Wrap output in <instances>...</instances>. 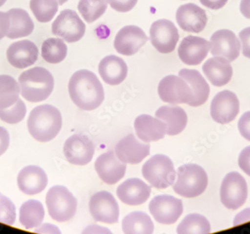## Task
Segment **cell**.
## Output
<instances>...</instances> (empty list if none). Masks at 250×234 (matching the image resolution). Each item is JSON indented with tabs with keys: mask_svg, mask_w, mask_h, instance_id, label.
Returning <instances> with one entry per match:
<instances>
[{
	"mask_svg": "<svg viewBox=\"0 0 250 234\" xmlns=\"http://www.w3.org/2000/svg\"><path fill=\"white\" fill-rule=\"evenodd\" d=\"M239 111V99L231 91L219 92L213 98L210 105L212 118L219 124H226L233 121Z\"/></svg>",
	"mask_w": 250,
	"mask_h": 234,
	"instance_id": "4fadbf2b",
	"label": "cell"
},
{
	"mask_svg": "<svg viewBox=\"0 0 250 234\" xmlns=\"http://www.w3.org/2000/svg\"><path fill=\"white\" fill-rule=\"evenodd\" d=\"M239 37L242 42L243 55L250 58V27L243 29L239 33Z\"/></svg>",
	"mask_w": 250,
	"mask_h": 234,
	"instance_id": "b9f144b4",
	"label": "cell"
},
{
	"mask_svg": "<svg viewBox=\"0 0 250 234\" xmlns=\"http://www.w3.org/2000/svg\"><path fill=\"white\" fill-rule=\"evenodd\" d=\"M62 126L58 109L51 105H42L32 109L28 118L29 133L35 139L47 142L56 138Z\"/></svg>",
	"mask_w": 250,
	"mask_h": 234,
	"instance_id": "7a4b0ae2",
	"label": "cell"
},
{
	"mask_svg": "<svg viewBox=\"0 0 250 234\" xmlns=\"http://www.w3.org/2000/svg\"><path fill=\"white\" fill-rule=\"evenodd\" d=\"M44 209L39 200H29L20 209V222L26 229L40 226L44 218Z\"/></svg>",
	"mask_w": 250,
	"mask_h": 234,
	"instance_id": "4dcf8cb0",
	"label": "cell"
},
{
	"mask_svg": "<svg viewBox=\"0 0 250 234\" xmlns=\"http://www.w3.org/2000/svg\"><path fill=\"white\" fill-rule=\"evenodd\" d=\"M151 215L157 222L163 225H172L183 214V204L180 199L173 196L158 195L149 204Z\"/></svg>",
	"mask_w": 250,
	"mask_h": 234,
	"instance_id": "30bf717a",
	"label": "cell"
},
{
	"mask_svg": "<svg viewBox=\"0 0 250 234\" xmlns=\"http://www.w3.org/2000/svg\"><path fill=\"white\" fill-rule=\"evenodd\" d=\"M238 130L241 135L250 141V112L244 113L238 122Z\"/></svg>",
	"mask_w": 250,
	"mask_h": 234,
	"instance_id": "ab89813d",
	"label": "cell"
},
{
	"mask_svg": "<svg viewBox=\"0 0 250 234\" xmlns=\"http://www.w3.org/2000/svg\"><path fill=\"white\" fill-rule=\"evenodd\" d=\"M248 195L247 182L237 172L225 176L220 188L221 202L229 210H235L245 204Z\"/></svg>",
	"mask_w": 250,
	"mask_h": 234,
	"instance_id": "52a82bcc",
	"label": "cell"
},
{
	"mask_svg": "<svg viewBox=\"0 0 250 234\" xmlns=\"http://www.w3.org/2000/svg\"><path fill=\"white\" fill-rule=\"evenodd\" d=\"M210 43L213 57H223L231 62L240 56L241 43L232 31L221 29L215 32Z\"/></svg>",
	"mask_w": 250,
	"mask_h": 234,
	"instance_id": "9a60e30c",
	"label": "cell"
},
{
	"mask_svg": "<svg viewBox=\"0 0 250 234\" xmlns=\"http://www.w3.org/2000/svg\"><path fill=\"white\" fill-rule=\"evenodd\" d=\"M151 189L143 180L132 178L122 183L117 189V195L124 204L138 206L149 198Z\"/></svg>",
	"mask_w": 250,
	"mask_h": 234,
	"instance_id": "603a6c76",
	"label": "cell"
},
{
	"mask_svg": "<svg viewBox=\"0 0 250 234\" xmlns=\"http://www.w3.org/2000/svg\"><path fill=\"white\" fill-rule=\"evenodd\" d=\"M6 55L10 64L18 69H23L33 65L37 61L39 49L31 40H20L9 46Z\"/></svg>",
	"mask_w": 250,
	"mask_h": 234,
	"instance_id": "44dd1931",
	"label": "cell"
},
{
	"mask_svg": "<svg viewBox=\"0 0 250 234\" xmlns=\"http://www.w3.org/2000/svg\"><path fill=\"white\" fill-rule=\"evenodd\" d=\"M210 43L206 39L189 36L181 41L178 47V57L188 65H197L207 57Z\"/></svg>",
	"mask_w": 250,
	"mask_h": 234,
	"instance_id": "d6986e66",
	"label": "cell"
},
{
	"mask_svg": "<svg viewBox=\"0 0 250 234\" xmlns=\"http://www.w3.org/2000/svg\"><path fill=\"white\" fill-rule=\"evenodd\" d=\"M8 14L11 22L9 31L6 36L8 39H21L32 34L35 25L26 11L22 8H11Z\"/></svg>",
	"mask_w": 250,
	"mask_h": 234,
	"instance_id": "f1b7e54d",
	"label": "cell"
},
{
	"mask_svg": "<svg viewBox=\"0 0 250 234\" xmlns=\"http://www.w3.org/2000/svg\"><path fill=\"white\" fill-rule=\"evenodd\" d=\"M238 164L241 170L250 176V146L241 151L238 158Z\"/></svg>",
	"mask_w": 250,
	"mask_h": 234,
	"instance_id": "60d3db41",
	"label": "cell"
},
{
	"mask_svg": "<svg viewBox=\"0 0 250 234\" xmlns=\"http://www.w3.org/2000/svg\"><path fill=\"white\" fill-rule=\"evenodd\" d=\"M178 74L192 89L193 96L188 105L197 107L206 103L210 95V87L202 74L196 70L186 68L181 70Z\"/></svg>",
	"mask_w": 250,
	"mask_h": 234,
	"instance_id": "484cf974",
	"label": "cell"
},
{
	"mask_svg": "<svg viewBox=\"0 0 250 234\" xmlns=\"http://www.w3.org/2000/svg\"><path fill=\"white\" fill-rule=\"evenodd\" d=\"M202 71L212 85L217 87L228 84L233 75V68L229 61L223 57L209 58L203 64Z\"/></svg>",
	"mask_w": 250,
	"mask_h": 234,
	"instance_id": "4316f807",
	"label": "cell"
},
{
	"mask_svg": "<svg viewBox=\"0 0 250 234\" xmlns=\"http://www.w3.org/2000/svg\"><path fill=\"white\" fill-rule=\"evenodd\" d=\"M107 8L106 0H80L79 12L88 23L98 20L106 12Z\"/></svg>",
	"mask_w": 250,
	"mask_h": 234,
	"instance_id": "d590c367",
	"label": "cell"
},
{
	"mask_svg": "<svg viewBox=\"0 0 250 234\" xmlns=\"http://www.w3.org/2000/svg\"><path fill=\"white\" fill-rule=\"evenodd\" d=\"M143 176L153 187L164 189L173 184L176 172L173 162L167 156L157 154L153 156L143 165Z\"/></svg>",
	"mask_w": 250,
	"mask_h": 234,
	"instance_id": "5b68a950",
	"label": "cell"
},
{
	"mask_svg": "<svg viewBox=\"0 0 250 234\" xmlns=\"http://www.w3.org/2000/svg\"><path fill=\"white\" fill-rule=\"evenodd\" d=\"M152 220L143 212H133L122 221V230L128 234H151L154 232Z\"/></svg>",
	"mask_w": 250,
	"mask_h": 234,
	"instance_id": "f546056e",
	"label": "cell"
},
{
	"mask_svg": "<svg viewBox=\"0 0 250 234\" xmlns=\"http://www.w3.org/2000/svg\"><path fill=\"white\" fill-rule=\"evenodd\" d=\"M95 167L99 177L108 185L116 184L122 180L127 169L126 164L119 160L112 151L99 156Z\"/></svg>",
	"mask_w": 250,
	"mask_h": 234,
	"instance_id": "e0dca14e",
	"label": "cell"
},
{
	"mask_svg": "<svg viewBox=\"0 0 250 234\" xmlns=\"http://www.w3.org/2000/svg\"><path fill=\"white\" fill-rule=\"evenodd\" d=\"M31 11L40 23H47L54 18L58 12L57 0H30Z\"/></svg>",
	"mask_w": 250,
	"mask_h": 234,
	"instance_id": "e575fe53",
	"label": "cell"
},
{
	"mask_svg": "<svg viewBox=\"0 0 250 234\" xmlns=\"http://www.w3.org/2000/svg\"><path fill=\"white\" fill-rule=\"evenodd\" d=\"M240 9L246 18L250 19V0H241Z\"/></svg>",
	"mask_w": 250,
	"mask_h": 234,
	"instance_id": "7dc6e473",
	"label": "cell"
},
{
	"mask_svg": "<svg viewBox=\"0 0 250 234\" xmlns=\"http://www.w3.org/2000/svg\"><path fill=\"white\" fill-rule=\"evenodd\" d=\"M10 24V17L8 12H0V40H2L5 36L8 34L9 31Z\"/></svg>",
	"mask_w": 250,
	"mask_h": 234,
	"instance_id": "7bdbcfd3",
	"label": "cell"
},
{
	"mask_svg": "<svg viewBox=\"0 0 250 234\" xmlns=\"http://www.w3.org/2000/svg\"><path fill=\"white\" fill-rule=\"evenodd\" d=\"M148 40L144 31L136 26H126L119 30L114 40V47L119 54L130 57L136 54Z\"/></svg>",
	"mask_w": 250,
	"mask_h": 234,
	"instance_id": "2e32d148",
	"label": "cell"
},
{
	"mask_svg": "<svg viewBox=\"0 0 250 234\" xmlns=\"http://www.w3.org/2000/svg\"><path fill=\"white\" fill-rule=\"evenodd\" d=\"M59 2V5H64L65 2H67L68 0H57Z\"/></svg>",
	"mask_w": 250,
	"mask_h": 234,
	"instance_id": "c3c4849f",
	"label": "cell"
},
{
	"mask_svg": "<svg viewBox=\"0 0 250 234\" xmlns=\"http://www.w3.org/2000/svg\"><path fill=\"white\" fill-rule=\"evenodd\" d=\"M67 53V45L62 39L50 38L42 44V58L50 64H59L64 61Z\"/></svg>",
	"mask_w": 250,
	"mask_h": 234,
	"instance_id": "d6a6232c",
	"label": "cell"
},
{
	"mask_svg": "<svg viewBox=\"0 0 250 234\" xmlns=\"http://www.w3.org/2000/svg\"><path fill=\"white\" fill-rule=\"evenodd\" d=\"M48 183L44 171L36 165L25 167L18 176L20 190L28 195H35L44 190Z\"/></svg>",
	"mask_w": 250,
	"mask_h": 234,
	"instance_id": "7402d4cb",
	"label": "cell"
},
{
	"mask_svg": "<svg viewBox=\"0 0 250 234\" xmlns=\"http://www.w3.org/2000/svg\"><path fill=\"white\" fill-rule=\"evenodd\" d=\"M210 232L208 220L199 214H190L180 223L177 233L181 234H207Z\"/></svg>",
	"mask_w": 250,
	"mask_h": 234,
	"instance_id": "836d02e7",
	"label": "cell"
},
{
	"mask_svg": "<svg viewBox=\"0 0 250 234\" xmlns=\"http://www.w3.org/2000/svg\"><path fill=\"white\" fill-rule=\"evenodd\" d=\"M176 20L180 28L185 32L200 33L207 24V14L196 4H185L177 10Z\"/></svg>",
	"mask_w": 250,
	"mask_h": 234,
	"instance_id": "ac0fdd59",
	"label": "cell"
},
{
	"mask_svg": "<svg viewBox=\"0 0 250 234\" xmlns=\"http://www.w3.org/2000/svg\"><path fill=\"white\" fill-rule=\"evenodd\" d=\"M16 219L15 204L5 196L0 197V222L13 225Z\"/></svg>",
	"mask_w": 250,
	"mask_h": 234,
	"instance_id": "74e56055",
	"label": "cell"
},
{
	"mask_svg": "<svg viewBox=\"0 0 250 234\" xmlns=\"http://www.w3.org/2000/svg\"><path fill=\"white\" fill-rule=\"evenodd\" d=\"M156 117L167 125V134L176 136L185 130L188 124V116L185 111L178 106H162L156 113Z\"/></svg>",
	"mask_w": 250,
	"mask_h": 234,
	"instance_id": "83f0119b",
	"label": "cell"
},
{
	"mask_svg": "<svg viewBox=\"0 0 250 234\" xmlns=\"http://www.w3.org/2000/svg\"><path fill=\"white\" fill-rule=\"evenodd\" d=\"M26 114V105L21 99L7 109H0V119L7 124H15L24 118Z\"/></svg>",
	"mask_w": 250,
	"mask_h": 234,
	"instance_id": "8d00e7d4",
	"label": "cell"
},
{
	"mask_svg": "<svg viewBox=\"0 0 250 234\" xmlns=\"http://www.w3.org/2000/svg\"><path fill=\"white\" fill-rule=\"evenodd\" d=\"M178 29L172 21L161 19L156 20L150 29V40L159 53L167 54L175 50L179 40Z\"/></svg>",
	"mask_w": 250,
	"mask_h": 234,
	"instance_id": "9c48e42d",
	"label": "cell"
},
{
	"mask_svg": "<svg viewBox=\"0 0 250 234\" xmlns=\"http://www.w3.org/2000/svg\"><path fill=\"white\" fill-rule=\"evenodd\" d=\"M95 154V146L87 136L76 134L66 140L64 154L70 163L85 165L89 163Z\"/></svg>",
	"mask_w": 250,
	"mask_h": 234,
	"instance_id": "5bb4252c",
	"label": "cell"
},
{
	"mask_svg": "<svg viewBox=\"0 0 250 234\" xmlns=\"http://www.w3.org/2000/svg\"><path fill=\"white\" fill-rule=\"evenodd\" d=\"M21 88L15 78L8 75H0V109L13 106L18 99Z\"/></svg>",
	"mask_w": 250,
	"mask_h": 234,
	"instance_id": "1f68e13d",
	"label": "cell"
},
{
	"mask_svg": "<svg viewBox=\"0 0 250 234\" xmlns=\"http://www.w3.org/2000/svg\"><path fill=\"white\" fill-rule=\"evenodd\" d=\"M177 176L174 191L188 198L201 195L206 191L208 183L206 171L196 164H186L180 167Z\"/></svg>",
	"mask_w": 250,
	"mask_h": 234,
	"instance_id": "277c9868",
	"label": "cell"
},
{
	"mask_svg": "<svg viewBox=\"0 0 250 234\" xmlns=\"http://www.w3.org/2000/svg\"><path fill=\"white\" fill-rule=\"evenodd\" d=\"M10 144V136L4 127H0V156L5 154Z\"/></svg>",
	"mask_w": 250,
	"mask_h": 234,
	"instance_id": "ee69618b",
	"label": "cell"
},
{
	"mask_svg": "<svg viewBox=\"0 0 250 234\" xmlns=\"http://www.w3.org/2000/svg\"><path fill=\"white\" fill-rule=\"evenodd\" d=\"M111 8L117 12L125 13L131 11L136 6L138 0H106Z\"/></svg>",
	"mask_w": 250,
	"mask_h": 234,
	"instance_id": "f35d334b",
	"label": "cell"
},
{
	"mask_svg": "<svg viewBox=\"0 0 250 234\" xmlns=\"http://www.w3.org/2000/svg\"><path fill=\"white\" fill-rule=\"evenodd\" d=\"M90 213L94 219L106 224H114L119 221V207L111 193L101 191L95 193L90 199Z\"/></svg>",
	"mask_w": 250,
	"mask_h": 234,
	"instance_id": "7c38bea8",
	"label": "cell"
},
{
	"mask_svg": "<svg viewBox=\"0 0 250 234\" xmlns=\"http://www.w3.org/2000/svg\"><path fill=\"white\" fill-rule=\"evenodd\" d=\"M85 32V24L74 10H63L52 24V33L67 43L81 40Z\"/></svg>",
	"mask_w": 250,
	"mask_h": 234,
	"instance_id": "ba28073f",
	"label": "cell"
},
{
	"mask_svg": "<svg viewBox=\"0 0 250 234\" xmlns=\"http://www.w3.org/2000/svg\"><path fill=\"white\" fill-rule=\"evenodd\" d=\"M7 0H0V7H2L6 2Z\"/></svg>",
	"mask_w": 250,
	"mask_h": 234,
	"instance_id": "681fc988",
	"label": "cell"
},
{
	"mask_svg": "<svg viewBox=\"0 0 250 234\" xmlns=\"http://www.w3.org/2000/svg\"><path fill=\"white\" fill-rule=\"evenodd\" d=\"M134 128L139 138L146 143L162 139L167 133L165 123L148 115H142L136 117Z\"/></svg>",
	"mask_w": 250,
	"mask_h": 234,
	"instance_id": "cb8c5ba5",
	"label": "cell"
},
{
	"mask_svg": "<svg viewBox=\"0 0 250 234\" xmlns=\"http://www.w3.org/2000/svg\"><path fill=\"white\" fill-rule=\"evenodd\" d=\"M250 221V208L243 210L239 214L236 215L234 221V225H241L243 223Z\"/></svg>",
	"mask_w": 250,
	"mask_h": 234,
	"instance_id": "bcb514c9",
	"label": "cell"
},
{
	"mask_svg": "<svg viewBox=\"0 0 250 234\" xmlns=\"http://www.w3.org/2000/svg\"><path fill=\"white\" fill-rule=\"evenodd\" d=\"M19 84L22 98L32 103H39L51 95L54 88V79L47 69L36 67L21 74Z\"/></svg>",
	"mask_w": 250,
	"mask_h": 234,
	"instance_id": "3957f363",
	"label": "cell"
},
{
	"mask_svg": "<svg viewBox=\"0 0 250 234\" xmlns=\"http://www.w3.org/2000/svg\"><path fill=\"white\" fill-rule=\"evenodd\" d=\"M115 152L124 163L136 165L149 155L150 145L139 141L133 134H129L117 143Z\"/></svg>",
	"mask_w": 250,
	"mask_h": 234,
	"instance_id": "ffe728a7",
	"label": "cell"
},
{
	"mask_svg": "<svg viewBox=\"0 0 250 234\" xmlns=\"http://www.w3.org/2000/svg\"><path fill=\"white\" fill-rule=\"evenodd\" d=\"M202 5L211 10H219L225 6L228 0H199Z\"/></svg>",
	"mask_w": 250,
	"mask_h": 234,
	"instance_id": "f6af8a7d",
	"label": "cell"
},
{
	"mask_svg": "<svg viewBox=\"0 0 250 234\" xmlns=\"http://www.w3.org/2000/svg\"><path fill=\"white\" fill-rule=\"evenodd\" d=\"M68 91L74 104L82 110H95L104 99L103 85L98 77L88 70H81L73 74Z\"/></svg>",
	"mask_w": 250,
	"mask_h": 234,
	"instance_id": "6da1fadb",
	"label": "cell"
},
{
	"mask_svg": "<svg viewBox=\"0 0 250 234\" xmlns=\"http://www.w3.org/2000/svg\"><path fill=\"white\" fill-rule=\"evenodd\" d=\"M98 71L101 78L106 84L118 85L126 79L128 68L122 58L110 55L101 60Z\"/></svg>",
	"mask_w": 250,
	"mask_h": 234,
	"instance_id": "d4e9b609",
	"label": "cell"
},
{
	"mask_svg": "<svg viewBox=\"0 0 250 234\" xmlns=\"http://www.w3.org/2000/svg\"><path fill=\"white\" fill-rule=\"evenodd\" d=\"M46 204L50 217L58 222L69 221L77 212V200L64 186L50 188L46 196Z\"/></svg>",
	"mask_w": 250,
	"mask_h": 234,
	"instance_id": "8992f818",
	"label": "cell"
},
{
	"mask_svg": "<svg viewBox=\"0 0 250 234\" xmlns=\"http://www.w3.org/2000/svg\"><path fill=\"white\" fill-rule=\"evenodd\" d=\"M158 94L163 101L173 105L188 104L193 96L189 85L182 78L175 75L167 76L160 82Z\"/></svg>",
	"mask_w": 250,
	"mask_h": 234,
	"instance_id": "8fae6325",
	"label": "cell"
}]
</instances>
